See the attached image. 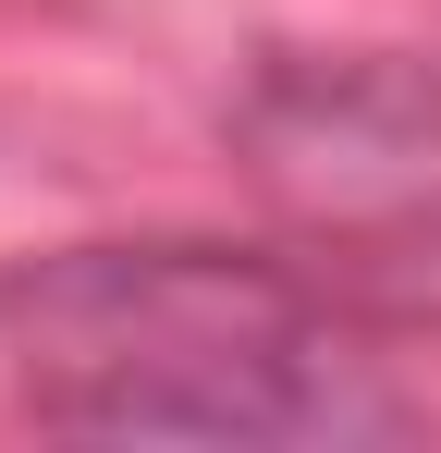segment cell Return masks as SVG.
Wrapping results in <instances>:
<instances>
[{"mask_svg":"<svg viewBox=\"0 0 441 453\" xmlns=\"http://www.w3.org/2000/svg\"><path fill=\"white\" fill-rule=\"evenodd\" d=\"M25 404L86 441H392V380L356 295L258 245H74L0 282Z\"/></svg>","mask_w":441,"mask_h":453,"instance_id":"6da1fadb","label":"cell"}]
</instances>
